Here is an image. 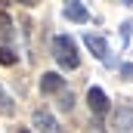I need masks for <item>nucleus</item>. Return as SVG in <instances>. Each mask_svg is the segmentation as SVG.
Instances as JSON below:
<instances>
[{"label":"nucleus","instance_id":"nucleus-1","mask_svg":"<svg viewBox=\"0 0 133 133\" xmlns=\"http://www.w3.org/2000/svg\"><path fill=\"white\" fill-rule=\"evenodd\" d=\"M53 59L65 68V71H74V68L81 65L77 46H74V40H71L68 34H56V37H53Z\"/></svg>","mask_w":133,"mask_h":133},{"label":"nucleus","instance_id":"nucleus-2","mask_svg":"<svg viewBox=\"0 0 133 133\" xmlns=\"http://www.w3.org/2000/svg\"><path fill=\"white\" fill-rule=\"evenodd\" d=\"M62 16H65L68 22H81V25H87V22L93 19V16H90V9H87V6H81L77 0H71V3H65Z\"/></svg>","mask_w":133,"mask_h":133},{"label":"nucleus","instance_id":"nucleus-3","mask_svg":"<svg viewBox=\"0 0 133 133\" xmlns=\"http://www.w3.org/2000/svg\"><path fill=\"white\" fill-rule=\"evenodd\" d=\"M87 102H90V108H93V115H96V118L108 111V96L102 93L99 87H90V90H87Z\"/></svg>","mask_w":133,"mask_h":133},{"label":"nucleus","instance_id":"nucleus-4","mask_svg":"<svg viewBox=\"0 0 133 133\" xmlns=\"http://www.w3.org/2000/svg\"><path fill=\"white\" fill-rule=\"evenodd\" d=\"M84 43H87V50H90L96 59L108 62V43H105V37H99V34H87V37H84Z\"/></svg>","mask_w":133,"mask_h":133},{"label":"nucleus","instance_id":"nucleus-5","mask_svg":"<svg viewBox=\"0 0 133 133\" xmlns=\"http://www.w3.org/2000/svg\"><path fill=\"white\" fill-rule=\"evenodd\" d=\"M34 127H37V133H62L59 130V124H56V118L50 115V111H34Z\"/></svg>","mask_w":133,"mask_h":133},{"label":"nucleus","instance_id":"nucleus-6","mask_svg":"<svg viewBox=\"0 0 133 133\" xmlns=\"http://www.w3.org/2000/svg\"><path fill=\"white\" fill-rule=\"evenodd\" d=\"M62 87H65V77L56 74V71H46V74L40 77V90H43V93H62Z\"/></svg>","mask_w":133,"mask_h":133},{"label":"nucleus","instance_id":"nucleus-7","mask_svg":"<svg viewBox=\"0 0 133 133\" xmlns=\"http://www.w3.org/2000/svg\"><path fill=\"white\" fill-rule=\"evenodd\" d=\"M115 130H121V133L133 130V111L130 108H118V115H115Z\"/></svg>","mask_w":133,"mask_h":133},{"label":"nucleus","instance_id":"nucleus-8","mask_svg":"<svg viewBox=\"0 0 133 133\" xmlns=\"http://www.w3.org/2000/svg\"><path fill=\"white\" fill-rule=\"evenodd\" d=\"M0 115H12V99L3 87H0Z\"/></svg>","mask_w":133,"mask_h":133},{"label":"nucleus","instance_id":"nucleus-9","mask_svg":"<svg viewBox=\"0 0 133 133\" xmlns=\"http://www.w3.org/2000/svg\"><path fill=\"white\" fill-rule=\"evenodd\" d=\"M16 59H19V56H16L9 46H3V50H0V65H16Z\"/></svg>","mask_w":133,"mask_h":133},{"label":"nucleus","instance_id":"nucleus-10","mask_svg":"<svg viewBox=\"0 0 133 133\" xmlns=\"http://www.w3.org/2000/svg\"><path fill=\"white\" fill-rule=\"evenodd\" d=\"M59 105H62V111H71V105H74V96H71V93H65Z\"/></svg>","mask_w":133,"mask_h":133},{"label":"nucleus","instance_id":"nucleus-11","mask_svg":"<svg viewBox=\"0 0 133 133\" xmlns=\"http://www.w3.org/2000/svg\"><path fill=\"white\" fill-rule=\"evenodd\" d=\"M130 22H124V25H121V40H124V43H127V40H130Z\"/></svg>","mask_w":133,"mask_h":133},{"label":"nucleus","instance_id":"nucleus-12","mask_svg":"<svg viewBox=\"0 0 133 133\" xmlns=\"http://www.w3.org/2000/svg\"><path fill=\"white\" fill-rule=\"evenodd\" d=\"M124 3H127V6H133V0H124Z\"/></svg>","mask_w":133,"mask_h":133},{"label":"nucleus","instance_id":"nucleus-13","mask_svg":"<svg viewBox=\"0 0 133 133\" xmlns=\"http://www.w3.org/2000/svg\"><path fill=\"white\" fill-rule=\"evenodd\" d=\"M22 133H28V130H22Z\"/></svg>","mask_w":133,"mask_h":133}]
</instances>
